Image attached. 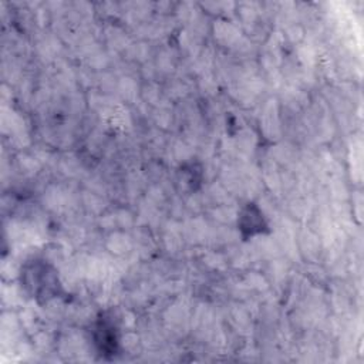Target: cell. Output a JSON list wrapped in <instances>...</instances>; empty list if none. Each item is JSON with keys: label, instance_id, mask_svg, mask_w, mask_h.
<instances>
[{"label": "cell", "instance_id": "obj_3", "mask_svg": "<svg viewBox=\"0 0 364 364\" xmlns=\"http://www.w3.org/2000/svg\"><path fill=\"white\" fill-rule=\"evenodd\" d=\"M94 340L101 354H115L118 337L114 323L108 321L107 318H101L95 326Z\"/></svg>", "mask_w": 364, "mask_h": 364}, {"label": "cell", "instance_id": "obj_2", "mask_svg": "<svg viewBox=\"0 0 364 364\" xmlns=\"http://www.w3.org/2000/svg\"><path fill=\"white\" fill-rule=\"evenodd\" d=\"M237 225L245 237L262 233L267 228L262 210L257 208L256 203L252 202L246 203V206L242 209Z\"/></svg>", "mask_w": 364, "mask_h": 364}, {"label": "cell", "instance_id": "obj_1", "mask_svg": "<svg viewBox=\"0 0 364 364\" xmlns=\"http://www.w3.org/2000/svg\"><path fill=\"white\" fill-rule=\"evenodd\" d=\"M21 283L38 303H47L63 293L57 272L44 260H31L21 269Z\"/></svg>", "mask_w": 364, "mask_h": 364}]
</instances>
